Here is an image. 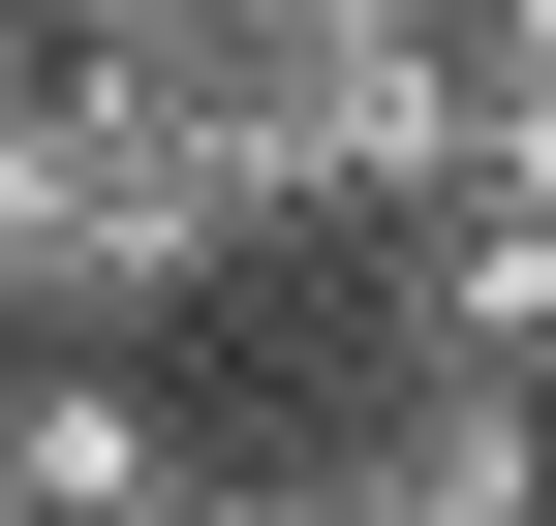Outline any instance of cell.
<instances>
[{"mask_svg": "<svg viewBox=\"0 0 556 526\" xmlns=\"http://www.w3.org/2000/svg\"><path fill=\"white\" fill-rule=\"evenodd\" d=\"M217 279V124L0 32V341H155Z\"/></svg>", "mask_w": 556, "mask_h": 526, "instance_id": "1", "label": "cell"}, {"mask_svg": "<svg viewBox=\"0 0 556 526\" xmlns=\"http://www.w3.org/2000/svg\"><path fill=\"white\" fill-rule=\"evenodd\" d=\"M340 341H402V372H556V217H526V186L340 217Z\"/></svg>", "mask_w": 556, "mask_h": 526, "instance_id": "3", "label": "cell"}, {"mask_svg": "<svg viewBox=\"0 0 556 526\" xmlns=\"http://www.w3.org/2000/svg\"><path fill=\"white\" fill-rule=\"evenodd\" d=\"M186 496H217V434L124 341H0V526H186Z\"/></svg>", "mask_w": 556, "mask_h": 526, "instance_id": "4", "label": "cell"}, {"mask_svg": "<svg viewBox=\"0 0 556 526\" xmlns=\"http://www.w3.org/2000/svg\"><path fill=\"white\" fill-rule=\"evenodd\" d=\"M526 403H556V372H526Z\"/></svg>", "mask_w": 556, "mask_h": 526, "instance_id": "5", "label": "cell"}, {"mask_svg": "<svg viewBox=\"0 0 556 526\" xmlns=\"http://www.w3.org/2000/svg\"><path fill=\"white\" fill-rule=\"evenodd\" d=\"M248 465H309V496H371V526H556V403H526V372H402V341H309Z\"/></svg>", "mask_w": 556, "mask_h": 526, "instance_id": "2", "label": "cell"}]
</instances>
